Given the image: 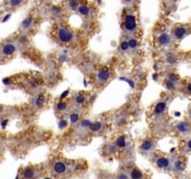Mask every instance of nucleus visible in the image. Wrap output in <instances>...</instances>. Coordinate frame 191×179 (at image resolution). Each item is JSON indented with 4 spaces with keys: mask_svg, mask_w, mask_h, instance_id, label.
<instances>
[{
    "mask_svg": "<svg viewBox=\"0 0 191 179\" xmlns=\"http://www.w3.org/2000/svg\"><path fill=\"white\" fill-rule=\"evenodd\" d=\"M56 36L58 40L62 43H70L74 39V33L70 28L66 26H62L57 29Z\"/></svg>",
    "mask_w": 191,
    "mask_h": 179,
    "instance_id": "f257e3e1",
    "label": "nucleus"
},
{
    "mask_svg": "<svg viewBox=\"0 0 191 179\" xmlns=\"http://www.w3.org/2000/svg\"><path fill=\"white\" fill-rule=\"evenodd\" d=\"M137 22L136 18L132 13H126L123 17V29L125 32L132 34L136 31Z\"/></svg>",
    "mask_w": 191,
    "mask_h": 179,
    "instance_id": "f03ea898",
    "label": "nucleus"
},
{
    "mask_svg": "<svg viewBox=\"0 0 191 179\" xmlns=\"http://www.w3.org/2000/svg\"><path fill=\"white\" fill-rule=\"evenodd\" d=\"M188 27L184 26V25H178L176 27H174L172 31V37L176 39V40H182L183 38H185L187 34H188Z\"/></svg>",
    "mask_w": 191,
    "mask_h": 179,
    "instance_id": "7ed1b4c3",
    "label": "nucleus"
},
{
    "mask_svg": "<svg viewBox=\"0 0 191 179\" xmlns=\"http://www.w3.org/2000/svg\"><path fill=\"white\" fill-rule=\"evenodd\" d=\"M16 51H17L16 44L13 43V42H8V43L4 44L2 46L0 52H1V54L3 56H10L14 52H16Z\"/></svg>",
    "mask_w": 191,
    "mask_h": 179,
    "instance_id": "20e7f679",
    "label": "nucleus"
},
{
    "mask_svg": "<svg viewBox=\"0 0 191 179\" xmlns=\"http://www.w3.org/2000/svg\"><path fill=\"white\" fill-rule=\"evenodd\" d=\"M158 43L161 47H168L173 43V37L167 33H162L158 37Z\"/></svg>",
    "mask_w": 191,
    "mask_h": 179,
    "instance_id": "39448f33",
    "label": "nucleus"
},
{
    "mask_svg": "<svg viewBox=\"0 0 191 179\" xmlns=\"http://www.w3.org/2000/svg\"><path fill=\"white\" fill-rule=\"evenodd\" d=\"M111 77V72L108 69H100L97 73V81L101 84L106 83Z\"/></svg>",
    "mask_w": 191,
    "mask_h": 179,
    "instance_id": "423d86ee",
    "label": "nucleus"
},
{
    "mask_svg": "<svg viewBox=\"0 0 191 179\" xmlns=\"http://www.w3.org/2000/svg\"><path fill=\"white\" fill-rule=\"evenodd\" d=\"M76 12L81 17L89 18L91 15V8L87 4H79V6L76 9Z\"/></svg>",
    "mask_w": 191,
    "mask_h": 179,
    "instance_id": "0eeeda50",
    "label": "nucleus"
},
{
    "mask_svg": "<svg viewBox=\"0 0 191 179\" xmlns=\"http://www.w3.org/2000/svg\"><path fill=\"white\" fill-rule=\"evenodd\" d=\"M175 129L181 134H187L190 131V125H189V123L187 121L182 120V121H179L175 125Z\"/></svg>",
    "mask_w": 191,
    "mask_h": 179,
    "instance_id": "6e6552de",
    "label": "nucleus"
},
{
    "mask_svg": "<svg viewBox=\"0 0 191 179\" xmlns=\"http://www.w3.org/2000/svg\"><path fill=\"white\" fill-rule=\"evenodd\" d=\"M154 148H155L154 141H152L150 139H145L142 142V144L140 146V150L142 152H149V151L154 149Z\"/></svg>",
    "mask_w": 191,
    "mask_h": 179,
    "instance_id": "1a4fd4ad",
    "label": "nucleus"
},
{
    "mask_svg": "<svg viewBox=\"0 0 191 179\" xmlns=\"http://www.w3.org/2000/svg\"><path fill=\"white\" fill-rule=\"evenodd\" d=\"M67 170L66 164L62 160H57L53 164V171L57 174H63Z\"/></svg>",
    "mask_w": 191,
    "mask_h": 179,
    "instance_id": "9d476101",
    "label": "nucleus"
},
{
    "mask_svg": "<svg viewBox=\"0 0 191 179\" xmlns=\"http://www.w3.org/2000/svg\"><path fill=\"white\" fill-rule=\"evenodd\" d=\"M36 176V170L33 167H27L22 172L23 179H34Z\"/></svg>",
    "mask_w": 191,
    "mask_h": 179,
    "instance_id": "9b49d317",
    "label": "nucleus"
},
{
    "mask_svg": "<svg viewBox=\"0 0 191 179\" xmlns=\"http://www.w3.org/2000/svg\"><path fill=\"white\" fill-rule=\"evenodd\" d=\"M156 164L159 168L166 169V168L170 167V160L166 157H160L156 160Z\"/></svg>",
    "mask_w": 191,
    "mask_h": 179,
    "instance_id": "f8f14e48",
    "label": "nucleus"
},
{
    "mask_svg": "<svg viewBox=\"0 0 191 179\" xmlns=\"http://www.w3.org/2000/svg\"><path fill=\"white\" fill-rule=\"evenodd\" d=\"M144 173L138 168H133L130 173L131 179H144Z\"/></svg>",
    "mask_w": 191,
    "mask_h": 179,
    "instance_id": "ddd939ff",
    "label": "nucleus"
},
{
    "mask_svg": "<svg viewBox=\"0 0 191 179\" xmlns=\"http://www.w3.org/2000/svg\"><path fill=\"white\" fill-rule=\"evenodd\" d=\"M33 25H34V19L31 16H29L26 19H24L22 21V28L23 30H25V31L31 29Z\"/></svg>",
    "mask_w": 191,
    "mask_h": 179,
    "instance_id": "4468645a",
    "label": "nucleus"
},
{
    "mask_svg": "<svg viewBox=\"0 0 191 179\" xmlns=\"http://www.w3.org/2000/svg\"><path fill=\"white\" fill-rule=\"evenodd\" d=\"M45 101H46V99L43 94H38L34 99V106L35 107H41L45 104Z\"/></svg>",
    "mask_w": 191,
    "mask_h": 179,
    "instance_id": "2eb2a0df",
    "label": "nucleus"
},
{
    "mask_svg": "<svg viewBox=\"0 0 191 179\" xmlns=\"http://www.w3.org/2000/svg\"><path fill=\"white\" fill-rule=\"evenodd\" d=\"M165 109H166V103L163 102V101H161L156 105L154 112H155L156 115H161V114L164 113Z\"/></svg>",
    "mask_w": 191,
    "mask_h": 179,
    "instance_id": "dca6fc26",
    "label": "nucleus"
},
{
    "mask_svg": "<svg viewBox=\"0 0 191 179\" xmlns=\"http://www.w3.org/2000/svg\"><path fill=\"white\" fill-rule=\"evenodd\" d=\"M79 4H80L79 0H68L66 3V8L69 10H76Z\"/></svg>",
    "mask_w": 191,
    "mask_h": 179,
    "instance_id": "f3484780",
    "label": "nucleus"
},
{
    "mask_svg": "<svg viewBox=\"0 0 191 179\" xmlns=\"http://www.w3.org/2000/svg\"><path fill=\"white\" fill-rule=\"evenodd\" d=\"M127 146V141H126V137L124 135H120L117 139H116V147L118 148H124Z\"/></svg>",
    "mask_w": 191,
    "mask_h": 179,
    "instance_id": "a211bd4d",
    "label": "nucleus"
},
{
    "mask_svg": "<svg viewBox=\"0 0 191 179\" xmlns=\"http://www.w3.org/2000/svg\"><path fill=\"white\" fill-rule=\"evenodd\" d=\"M25 0H8V6L11 9H17L21 7Z\"/></svg>",
    "mask_w": 191,
    "mask_h": 179,
    "instance_id": "6ab92c4d",
    "label": "nucleus"
},
{
    "mask_svg": "<svg viewBox=\"0 0 191 179\" xmlns=\"http://www.w3.org/2000/svg\"><path fill=\"white\" fill-rule=\"evenodd\" d=\"M80 119V116L78 112H72L69 115V121L71 124H76Z\"/></svg>",
    "mask_w": 191,
    "mask_h": 179,
    "instance_id": "aec40b11",
    "label": "nucleus"
},
{
    "mask_svg": "<svg viewBox=\"0 0 191 179\" xmlns=\"http://www.w3.org/2000/svg\"><path fill=\"white\" fill-rule=\"evenodd\" d=\"M102 127H103V123L101 121H94V122H91V124L90 126V129L93 132H97L102 129Z\"/></svg>",
    "mask_w": 191,
    "mask_h": 179,
    "instance_id": "412c9836",
    "label": "nucleus"
},
{
    "mask_svg": "<svg viewBox=\"0 0 191 179\" xmlns=\"http://www.w3.org/2000/svg\"><path fill=\"white\" fill-rule=\"evenodd\" d=\"M86 102V97L83 94H76L75 97V103L79 106H82L84 105Z\"/></svg>",
    "mask_w": 191,
    "mask_h": 179,
    "instance_id": "4be33fe9",
    "label": "nucleus"
},
{
    "mask_svg": "<svg viewBox=\"0 0 191 179\" xmlns=\"http://www.w3.org/2000/svg\"><path fill=\"white\" fill-rule=\"evenodd\" d=\"M128 41V45H129V49H132V50H135L137 47H138V40L134 37H131Z\"/></svg>",
    "mask_w": 191,
    "mask_h": 179,
    "instance_id": "5701e85b",
    "label": "nucleus"
},
{
    "mask_svg": "<svg viewBox=\"0 0 191 179\" xmlns=\"http://www.w3.org/2000/svg\"><path fill=\"white\" fill-rule=\"evenodd\" d=\"M57 107V110L60 111V112H64L67 110L68 108V104L66 102H59L56 106Z\"/></svg>",
    "mask_w": 191,
    "mask_h": 179,
    "instance_id": "b1692460",
    "label": "nucleus"
},
{
    "mask_svg": "<svg viewBox=\"0 0 191 179\" xmlns=\"http://www.w3.org/2000/svg\"><path fill=\"white\" fill-rule=\"evenodd\" d=\"M168 80L171 81V82H173V83H174V84L176 85V83L178 82V77H177L176 74H174V73H169V74H168Z\"/></svg>",
    "mask_w": 191,
    "mask_h": 179,
    "instance_id": "393cba45",
    "label": "nucleus"
},
{
    "mask_svg": "<svg viewBox=\"0 0 191 179\" xmlns=\"http://www.w3.org/2000/svg\"><path fill=\"white\" fill-rule=\"evenodd\" d=\"M165 87L167 90H170V91H175V89H176V85L171 81H169L168 79L165 81Z\"/></svg>",
    "mask_w": 191,
    "mask_h": 179,
    "instance_id": "a878e982",
    "label": "nucleus"
},
{
    "mask_svg": "<svg viewBox=\"0 0 191 179\" xmlns=\"http://www.w3.org/2000/svg\"><path fill=\"white\" fill-rule=\"evenodd\" d=\"M120 51L121 52H127L129 50V45H128V41L127 40H122L120 45Z\"/></svg>",
    "mask_w": 191,
    "mask_h": 179,
    "instance_id": "bb28decb",
    "label": "nucleus"
},
{
    "mask_svg": "<svg viewBox=\"0 0 191 179\" xmlns=\"http://www.w3.org/2000/svg\"><path fill=\"white\" fill-rule=\"evenodd\" d=\"M166 61H167L168 64H174V63H176V57L174 55H173V54H170L167 57Z\"/></svg>",
    "mask_w": 191,
    "mask_h": 179,
    "instance_id": "cd10ccee",
    "label": "nucleus"
},
{
    "mask_svg": "<svg viewBox=\"0 0 191 179\" xmlns=\"http://www.w3.org/2000/svg\"><path fill=\"white\" fill-rule=\"evenodd\" d=\"M91 120H89V119H84L82 122H81V126L82 127H89L90 128V126H91Z\"/></svg>",
    "mask_w": 191,
    "mask_h": 179,
    "instance_id": "c85d7f7f",
    "label": "nucleus"
},
{
    "mask_svg": "<svg viewBox=\"0 0 191 179\" xmlns=\"http://www.w3.org/2000/svg\"><path fill=\"white\" fill-rule=\"evenodd\" d=\"M66 126H67V121L65 119H61L59 122V127L62 129V128H65Z\"/></svg>",
    "mask_w": 191,
    "mask_h": 179,
    "instance_id": "c756f323",
    "label": "nucleus"
},
{
    "mask_svg": "<svg viewBox=\"0 0 191 179\" xmlns=\"http://www.w3.org/2000/svg\"><path fill=\"white\" fill-rule=\"evenodd\" d=\"M175 168H176L177 170H183V169H184L183 162H182V161H177V162H175Z\"/></svg>",
    "mask_w": 191,
    "mask_h": 179,
    "instance_id": "7c9ffc66",
    "label": "nucleus"
},
{
    "mask_svg": "<svg viewBox=\"0 0 191 179\" xmlns=\"http://www.w3.org/2000/svg\"><path fill=\"white\" fill-rule=\"evenodd\" d=\"M117 179H130V178L128 177V175H127V174L120 173V174H119V175H118Z\"/></svg>",
    "mask_w": 191,
    "mask_h": 179,
    "instance_id": "2f4dec72",
    "label": "nucleus"
},
{
    "mask_svg": "<svg viewBox=\"0 0 191 179\" xmlns=\"http://www.w3.org/2000/svg\"><path fill=\"white\" fill-rule=\"evenodd\" d=\"M185 90H186V92H187L188 94H190V93H191V83H190V82H188V83H187Z\"/></svg>",
    "mask_w": 191,
    "mask_h": 179,
    "instance_id": "473e14b6",
    "label": "nucleus"
},
{
    "mask_svg": "<svg viewBox=\"0 0 191 179\" xmlns=\"http://www.w3.org/2000/svg\"><path fill=\"white\" fill-rule=\"evenodd\" d=\"M7 123H8V119H6V121H5V120H3V121H2V127H3V128H5V127H6V125H7Z\"/></svg>",
    "mask_w": 191,
    "mask_h": 179,
    "instance_id": "72a5a7b5",
    "label": "nucleus"
},
{
    "mask_svg": "<svg viewBox=\"0 0 191 179\" xmlns=\"http://www.w3.org/2000/svg\"><path fill=\"white\" fill-rule=\"evenodd\" d=\"M68 94H69V91H66V93H65V94L63 93V95H62V98H63V96H66Z\"/></svg>",
    "mask_w": 191,
    "mask_h": 179,
    "instance_id": "f704fd0d",
    "label": "nucleus"
},
{
    "mask_svg": "<svg viewBox=\"0 0 191 179\" xmlns=\"http://www.w3.org/2000/svg\"><path fill=\"white\" fill-rule=\"evenodd\" d=\"M153 78H154V79H157V78H158V74H155L154 76H153Z\"/></svg>",
    "mask_w": 191,
    "mask_h": 179,
    "instance_id": "c9c22d12",
    "label": "nucleus"
},
{
    "mask_svg": "<svg viewBox=\"0 0 191 179\" xmlns=\"http://www.w3.org/2000/svg\"><path fill=\"white\" fill-rule=\"evenodd\" d=\"M0 116H1V112H0Z\"/></svg>",
    "mask_w": 191,
    "mask_h": 179,
    "instance_id": "e433bc0d",
    "label": "nucleus"
}]
</instances>
